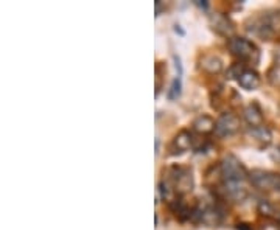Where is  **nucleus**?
Masks as SVG:
<instances>
[{
	"label": "nucleus",
	"mask_w": 280,
	"mask_h": 230,
	"mask_svg": "<svg viewBox=\"0 0 280 230\" xmlns=\"http://www.w3.org/2000/svg\"><path fill=\"white\" fill-rule=\"evenodd\" d=\"M227 47H229L230 53L241 62L257 64L260 59V52H259V49H257V45L246 37H240V36L229 37Z\"/></svg>",
	"instance_id": "f257e3e1"
},
{
	"label": "nucleus",
	"mask_w": 280,
	"mask_h": 230,
	"mask_svg": "<svg viewBox=\"0 0 280 230\" xmlns=\"http://www.w3.org/2000/svg\"><path fill=\"white\" fill-rule=\"evenodd\" d=\"M220 176L223 182H246L249 177L248 170L235 156H226L220 162Z\"/></svg>",
	"instance_id": "f03ea898"
},
{
	"label": "nucleus",
	"mask_w": 280,
	"mask_h": 230,
	"mask_svg": "<svg viewBox=\"0 0 280 230\" xmlns=\"http://www.w3.org/2000/svg\"><path fill=\"white\" fill-rule=\"evenodd\" d=\"M192 219L195 222H201L207 227H218L224 219V210L218 205H195V212Z\"/></svg>",
	"instance_id": "7ed1b4c3"
},
{
	"label": "nucleus",
	"mask_w": 280,
	"mask_h": 230,
	"mask_svg": "<svg viewBox=\"0 0 280 230\" xmlns=\"http://www.w3.org/2000/svg\"><path fill=\"white\" fill-rule=\"evenodd\" d=\"M251 183L262 191H277L280 187V174L265 170H254L249 173Z\"/></svg>",
	"instance_id": "20e7f679"
},
{
	"label": "nucleus",
	"mask_w": 280,
	"mask_h": 230,
	"mask_svg": "<svg viewBox=\"0 0 280 230\" xmlns=\"http://www.w3.org/2000/svg\"><path fill=\"white\" fill-rule=\"evenodd\" d=\"M252 30L255 34H259L266 41L272 39L280 31V13L263 14L262 17L257 19L255 27H252Z\"/></svg>",
	"instance_id": "39448f33"
},
{
	"label": "nucleus",
	"mask_w": 280,
	"mask_h": 230,
	"mask_svg": "<svg viewBox=\"0 0 280 230\" xmlns=\"http://www.w3.org/2000/svg\"><path fill=\"white\" fill-rule=\"evenodd\" d=\"M238 131H240V119L235 113L224 112L220 115L215 125V134L220 139H227V137L235 135Z\"/></svg>",
	"instance_id": "423d86ee"
},
{
	"label": "nucleus",
	"mask_w": 280,
	"mask_h": 230,
	"mask_svg": "<svg viewBox=\"0 0 280 230\" xmlns=\"http://www.w3.org/2000/svg\"><path fill=\"white\" fill-rule=\"evenodd\" d=\"M220 190L226 199L233 202H241L248 198V188L244 182H223Z\"/></svg>",
	"instance_id": "0eeeda50"
},
{
	"label": "nucleus",
	"mask_w": 280,
	"mask_h": 230,
	"mask_svg": "<svg viewBox=\"0 0 280 230\" xmlns=\"http://www.w3.org/2000/svg\"><path fill=\"white\" fill-rule=\"evenodd\" d=\"M193 146H195L193 134L190 131L184 129L174 135V139L170 145V149H171V154H182V152L190 151Z\"/></svg>",
	"instance_id": "6e6552de"
},
{
	"label": "nucleus",
	"mask_w": 280,
	"mask_h": 230,
	"mask_svg": "<svg viewBox=\"0 0 280 230\" xmlns=\"http://www.w3.org/2000/svg\"><path fill=\"white\" fill-rule=\"evenodd\" d=\"M248 135H249V139L254 142V145L259 146L260 149L269 146L271 142H272V134H271V131L265 125L263 126H257V128H249L248 129Z\"/></svg>",
	"instance_id": "1a4fd4ad"
},
{
	"label": "nucleus",
	"mask_w": 280,
	"mask_h": 230,
	"mask_svg": "<svg viewBox=\"0 0 280 230\" xmlns=\"http://www.w3.org/2000/svg\"><path fill=\"white\" fill-rule=\"evenodd\" d=\"M244 120L249 125V128H257V126H263L265 125V119H263V112L260 109V106L257 103H251L244 107Z\"/></svg>",
	"instance_id": "9d476101"
},
{
	"label": "nucleus",
	"mask_w": 280,
	"mask_h": 230,
	"mask_svg": "<svg viewBox=\"0 0 280 230\" xmlns=\"http://www.w3.org/2000/svg\"><path fill=\"white\" fill-rule=\"evenodd\" d=\"M240 87L246 89V90H257L260 87V76L252 68H243L241 73L237 78Z\"/></svg>",
	"instance_id": "9b49d317"
},
{
	"label": "nucleus",
	"mask_w": 280,
	"mask_h": 230,
	"mask_svg": "<svg viewBox=\"0 0 280 230\" xmlns=\"http://www.w3.org/2000/svg\"><path fill=\"white\" fill-rule=\"evenodd\" d=\"M215 125L217 122L210 117V115H199V117L195 119V122L192 123V129L193 132L199 135H208V134L215 132Z\"/></svg>",
	"instance_id": "f8f14e48"
},
{
	"label": "nucleus",
	"mask_w": 280,
	"mask_h": 230,
	"mask_svg": "<svg viewBox=\"0 0 280 230\" xmlns=\"http://www.w3.org/2000/svg\"><path fill=\"white\" fill-rule=\"evenodd\" d=\"M201 68L205 72V73H210V75H217L223 70V61L220 56L217 55H204L201 58Z\"/></svg>",
	"instance_id": "ddd939ff"
},
{
	"label": "nucleus",
	"mask_w": 280,
	"mask_h": 230,
	"mask_svg": "<svg viewBox=\"0 0 280 230\" xmlns=\"http://www.w3.org/2000/svg\"><path fill=\"white\" fill-rule=\"evenodd\" d=\"M214 30L223 36H230L233 33L232 22L224 16H215L214 17Z\"/></svg>",
	"instance_id": "4468645a"
},
{
	"label": "nucleus",
	"mask_w": 280,
	"mask_h": 230,
	"mask_svg": "<svg viewBox=\"0 0 280 230\" xmlns=\"http://www.w3.org/2000/svg\"><path fill=\"white\" fill-rule=\"evenodd\" d=\"M182 92V81H181V76H176L170 86V90H168V100H178L179 95Z\"/></svg>",
	"instance_id": "2eb2a0df"
},
{
	"label": "nucleus",
	"mask_w": 280,
	"mask_h": 230,
	"mask_svg": "<svg viewBox=\"0 0 280 230\" xmlns=\"http://www.w3.org/2000/svg\"><path fill=\"white\" fill-rule=\"evenodd\" d=\"M259 213H262L263 216H268V218H274L275 215V210L274 207L268 202V201H260L259 202Z\"/></svg>",
	"instance_id": "dca6fc26"
},
{
	"label": "nucleus",
	"mask_w": 280,
	"mask_h": 230,
	"mask_svg": "<svg viewBox=\"0 0 280 230\" xmlns=\"http://www.w3.org/2000/svg\"><path fill=\"white\" fill-rule=\"evenodd\" d=\"M174 64H176V70H178V76H182V64H181V58L178 55H173Z\"/></svg>",
	"instance_id": "f3484780"
},
{
	"label": "nucleus",
	"mask_w": 280,
	"mask_h": 230,
	"mask_svg": "<svg viewBox=\"0 0 280 230\" xmlns=\"http://www.w3.org/2000/svg\"><path fill=\"white\" fill-rule=\"evenodd\" d=\"M237 230H254V228H252V225H249L246 222H240V224H237Z\"/></svg>",
	"instance_id": "a211bd4d"
},
{
	"label": "nucleus",
	"mask_w": 280,
	"mask_h": 230,
	"mask_svg": "<svg viewBox=\"0 0 280 230\" xmlns=\"http://www.w3.org/2000/svg\"><path fill=\"white\" fill-rule=\"evenodd\" d=\"M199 8H204V10H207L208 8V4L207 2H201V0H196V2H195Z\"/></svg>",
	"instance_id": "6ab92c4d"
},
{
	"label": "nucleus",
	"mask_w": 280,
	"mask_h": 230,
	"mask_svg": "<svg viewBox=\"0 0 280 230\" xmlns=\"http://www.w3.org/2000/svg\"><path fill=\"white\" fill-rule=\"evenodd\" d=\"M159 14H160V2L156 0V16H159Z\"/></svg>",
	"instance_id": "aec40b11"
},
{
	"label": "nucleus",
	"mask_w": 280,
	"mask_h": 230,
	"mask_svg": "<svg viewBox=\"0 0 280 230\" xmlns=\"http://www.w3.org/2000/svg\"><path fill=\"white\" fill-rule=\"evenodd\" d=\"M277 193H278V195H280V187H278V190H277Z\"/></svg>",
	"instance_id": "412c9836"
},
{
	"label": "nucleus",
	"mask_w": 280,
	"mask_h": 230,
	"mask_svg": "<svg viewBox=\"0 0 280 230\" xmlns=\"http://www.w3.org/2000/svg\"><path fill=\"white\" fill-rule=\"evenodd\" d=\"M278 222H280V215H278Z\"/></svg>",
	"instance_id": "4be33fe9"
}]
</instances>
